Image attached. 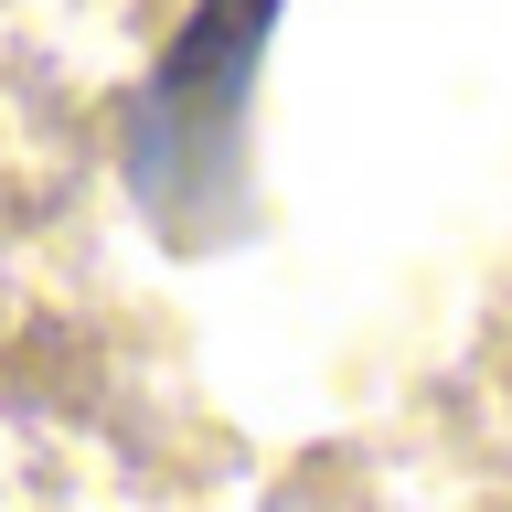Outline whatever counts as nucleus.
Wrapping results in <instances>:
<instances>
[{
  "label": "nucleus",
  "mask_w": 512,
  "mask_h": 512,
  "mask_svg": "<svg viewBox=\"0 0 512 512\" xmlns=\"http://www.w3.org/2000/svg\"><path fill=\"white\" fill-rule=\"evenodd\" d=\"M256 32H267V0H203V22L182 32V54H171L160 96L139 107V182L182 150V171L150 192L171 224H182V203H192V150H214V171H224V150H235V107H246Z\"/></svg>",
  "instance_id": "obj_1"
}]
</instances>
